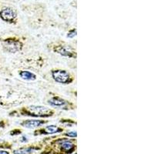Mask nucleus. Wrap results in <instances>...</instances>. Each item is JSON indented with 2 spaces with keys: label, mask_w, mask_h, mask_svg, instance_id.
<instances>
[{
  "label": "nucleus",
  "mask_w": 154,
  "mask_h": 154,
  "mask_svg": "<svg viewBox=\"0 0 154 154\" xmlns=\"http://www.w3.org/2000/svg\"><path fill=\"white\" fill-rule=\"evenodd\" d=\"M66 136L70 137H76V132L75 131H72V132H69V133H66Z\"/></svg>",
  "instance_id": "14"
},
{
  "label": "nucleus",
  "mask_w": 154,
  "mask_h": 154,
  "mask_svg": "<svg viewBox=\"0 0 154 154\" xmlns=\"http://www.w3.org/2000/svg\"><path fill=\"white\" fill-rule=\"evenodd\" d=\"M0 17L5 22L12 23L16 18V12L10 7H4L0 10Z\"/></svg>",
  "instance_id": "5"
},
{
  "label": "nucleus",
  "mask_w": 154,
  "mask_h": 154,
  "mask_svg": "<svg viewBox=\"0 0 154 154\" xmlns=\"http://www.w3.org/2000/svg\"><path fill=\"white\" fill-rule=\"evenodd\" d=\"M19 112L23 116H32V117L47 118L54 114V110L42 106H29L22 108Z\"/></svg>",
  "instance_id": "1"
},
{
  "label": "nucleus",
  "mask_w": 154,
  "mask_h": 154,
  "mask_svg": "<svg viewBox=\"0 0 154 154\" xmlns=\"http://www.w3.org/2000/svg\"><path fill=\"white\" fill-rule=\"evenodd\" d=\"M53 79L56 82L62 84H69L73 81L72 76L68 71L64 69H53L51 72Z\"/></svg>",
  "instance_id": "3"
},
{
  "label": "nucleus",
  "mask_w": 154,
  "mask_h": 154,
  "mask_svg": "<svg viewBox=\"0 0 154 154\" xmlns=\"http://www.w3.org/2000/svg\"><path fill=\"white\" fill-rule=\"evenodd\" d=\"M19 74L22 79H25V80L33 81L36 79V75L29 71H20Z\"/></svg>",
  "instance_id": "9"
},
{
  "label": "nucleus",
  "mask_w": 154,
  "mask_h": 154,
  "mask_svg": "<svg viewBox=\"0 0 154 154\" xmlns=\"http://www.w3.org/2000/svg\"><path fill=\"white\" fill-rule=\"evenodd\" d=\"M62 131H63V129L59 127L58 126H56V125H49V126H46V127H44L42 129L38 130V131L36 130L35 133L42 132V133H40V134H53V133H60Z\"/></svg>",
  "instance_id": "8"
},
{
  "label": "nucleus",
  "mask_w": 154,
  "mask_h": 154,
  "mask_svg": "<svg viewBox=\"0 0 154 154\" xmlns=\"http://www.w3.org/2000/svg\"><path fill=\"white\" fill-rule=\"evenodd\" d=\"M60 147H61V150L64 152H68L73 149L74 144L70 140H63L60 144Z\"/></svg>",
  "instance_id": "10"
},
{
  "label": "nucleus",
  "mask_w": 154,
  "mask_h": 154,
  "mask_svg": "<svg viewBox=\"0 0 154 154\" xmlns=\"http://www.w3.org/2000/svg\"><path fill=\"white\" fill-rule=\"evenodd\" d=\"M46 123H47V121L42 120V119H26V120L23 121L21 125L28 129H34V128L38 127Z\"/></svg>",
  "instance_id": "7"
},
{
  "label": "nucleus",
  "mask_w": 154,
  "mask_h": 154,
  "mask_svg": "<svg viewBox=\"0 0 154 154\" xmlns=\"http://www.w3.org/2000/svg\"><path fill=\"white\" fill-rule=\"evenodd\" d=\"M8 125V120L5 119L0 118V129L5 128Z\"/></svg>",
  "instance_id": "13"
},
{
  "label": "nucleus",
  "mask_w": 154,
  "mask_h": 154,
  "mask_svg": "<svg viewBox=\"0 0 154 154\" xmlns=\"http://www.w3.org/2000/svg\"><path fill=\"white\" fill-rule=\"evenodd\" d=\"M0 154H9V152H8V151L0 150Z\"/></svg>",
  "instance_id": "15"
},
{
  "label": "nucleus",
  "mask_w": 154,
  "mask_h": 154,
  "mask_svg": "<svg viewBox=\"0 0 154 154\" xmlns=\"http://www.w3.org/2000/svg\"><path fill=\"white\" fill-rule=\"evenodd\" d=\"M53 50L55 53L61 55L63 56L69 58H75L76 53L75 50L69 45L64 43H57L53 46Z\"/></svg>",
  "instance_id": "4"
},
{
  "label": "nucleus",
  "mask_w": 154,
  "mask_h": 154,
  "mask_svg": "<svg viewBox=\"0 0 154 154\" xmlns=\"http://www.w3.org/2000/svg\"><path fill=\"white\" fill-rule=\"evenodd\" d=\"M76 35V29H73L70 30L69 32L68 33H67V38H73L74 36H75Z\"/></svg>",
  "instance_id": "12"
},
{
  "label": "nucleus",
  "mask_w": 154,
  "mask_h": 154,
  "mask_svg": "<svg viewBox=\"0 0 154 154\" xmlns=\"http://www.w3.org/2000/svg\"><path fill=\"white\" fill-rule=\"evenodd\" d=\"M36 150L32 147H27V148H23L19 150L14 151V154H31Z\"/></svg>",
  "instance_id": "11"
},
{
  "label": "nucleus",
  "mask_w": 154,
  "mask_h": 154,
  "mask_svg": "<svg viewBox=\"0 0 154 154\" xmlns=\"http://www.w3.org/2000/svg\"><path fill=\"white\" fill-rule=\"evenodd\" d=\"M48 103L52 106L56 107V108L66 109H68V107H69V105H71L69 102L57 96H53V97L49 99Z\"/></svg>",
  "instance_id": "6"
},
{
  "label": "nucleus",
  "mask_w": 154,
  "mask_h": 154,
  "mask_svg": "<svg viewBox=\"0 0 154 154\" xmlns=\"http://www.w3.org/2000/svg\"><path fill=\"white\" fill-rule=\"evenodd\" d=\"M0 42L2 49L5 52L9 53H16L19 52L23 47V44L16 37H8L5 38H1Z\"/></svg>",
  "instance_id": "2"
}]
</instances>
